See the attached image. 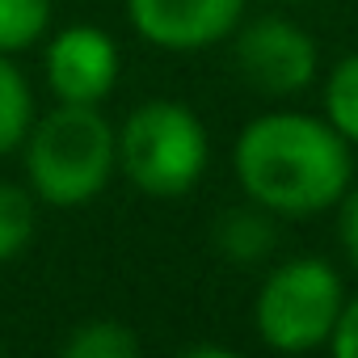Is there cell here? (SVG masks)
Returning a JSON list of instances; mask_svg holds the SVG:
<instances>
[{
	"mask_svg": "<svg viewBox=\"0 0 358 358\" xmlns=\"http://www.w3.org/2000/svg\"><path fill=\"white\" fill-rule=\"evenodd\" d=\"M232 173L249 203L278 220H308L337 207L354 182L350 143L303 110H266L232 143Z\"/></svg>",
	"mask_w": 358,
	"mask_h": 358,
	"instance_id": "cell-1",
	"label": "cell"
},
{
	"mask_svg": "<svg viewBox=\"0 0 358 358\" xmlns=\"http://www.w3.org/2000/svg\"><path fill=\"white\" fill-rule=\"evenodd\" d=\"M17 152L30 194L59 211L89 207L118 173V135L101 106L55 101V110L30 122Z\"/></svg>",
	"mask_w": 358,
	"mask_h": 358,
	"instance_id": "cell-2",
	"label": "cell"
},
{
	"mask_svg": "<svg viewBox=\"0 0 358 358\" xmlns=\"http://www.w3.org/2000/svg\"><path fill=\"white\" fill-rule=\"evenodd\" d=\"M118 173L143 199L190 194L211 164V139L203 118L173 97L135 106L118 127Z\"/></svg>",
	"mask_w": 358,
	"mask_h": 358,
	"instance_id": "cell-3",
	"label": "cell"
},
{
	"mask_svg": "<svg viewBox=\"0 0 358 358\" xmlns=\"http://www.w3.org/2000/svg\"><path fill=\"white\" fill-rule=\"evenodd\" d=\"M345 303L341 270L324 257H287L266 270L253 299V329L266 350L308 354L324 350Z\"/></svg>",
	"mask_w": 358,
	"mask_h": 358,
	"instance_id": "cell-4",
	"label": "cell"
},
{
	"mask_svg": "<svg viewBox=\"0 0 358 358\" xmlns=\"http://www.w3.org/2000/svg\"><path fill=\"white\" fill-rule=\"evenodd\" d=\"M228 38H232V68L257 97L291 101L308 93L320 72L316 38L291 17L266 13V17L236 26Z\"/></svg>",
	"mask_w": 358,
	"mask_h": 358,
	"instance_id": "cell-5",
	"label": "cell"
},
{
	"mask_svg": "<svg viewBox=\"0 0 358 358\" xmlns=\"http://www.w3.org/2000/svg\"><path fill=\"white\" fill-rule=\"evenodd\" d=\"M118 72H122V55L114 34L89 22H72L55 30L43 55L47 89L55 93V101H72V106H101L114 93Z\"/></svg>",
	"mask_w": 358,
	"mask_h": 358,
	"instance_id": "cell-6",
	"label": "cell"
},
{
	"mask_svg": "<svg viewBox=\"0 0 358 358\" xmlns=\"http://www.w3.org/2000/svg\"><path fill=\"white\" fill-rule=\"evenodd\" d=\"M131 30L160 51H207L245 22V0H122Z\"/></svg>",
	"mask_w": 358,
	"mask_h": 358,
	"instance_id": "cell-7",
	"label": "cell"
},
{
	"mask_svg": "<svg viewBox=\"0 0 358 358\" xmlns=\"http://www.w3.org/2000/svg\"><path fill=\"white\" fill-rule=\"evenodd\" d=\"M278 215L257 207V203H241V207H228L220 211L215 228H211V241H215V253L232 266H262L274 257L278 249Z\"/></svg>",
	"mask_w": 358,
	"mask_h": 358,
	"instance_id": "cell-8",
	"label": "cell"
},
{
	"mask_svg": "<svg viewBox=\"0 0 358 358\" xmlns=\"http://www.w3.org/2000/svg\"><path fill=\"white\" fill-rule=\"evenodd\" d=\"M34 118L38 110H34V89L26 72L17 68L13 55H0V160L22 148Z\"/></svg>",
	"mask_w": 358,
	"mask_h": 358,
	"instance_id": "cell-9",
	"label": "cell"
},
{
	"mask_svg": "<svg viewBox=\"0 0 358 358\" xmlns=\"http://www.w3.org/2000/svg\"><path fill=\"white\" fill-rule=\"evenodd\" d=\"M320 118L354 148L358 143V51L341 55L320 85Z\"/></svg>",
	"mask_w": 358,
	"mask_h": 358,
	"instance_id": "cell-10",
	"label": "cell"
},
{
	"mask_svg": "<svg viewBox=\"0 0 358 358\" xmlns=\"http://www.w3.org/2000/svg\"><path fill=\"white\" fill-rule=\"evenodd\" d=\"M34 232H38V199L30 194V186L0 182V266L22 257Z\"/></svg>",
	"mask_w": 358,
	"mask_h": 358,
	"instance_id": "cell-11",
	"label": "cell"
},
{
	"mask_svg": "<svg viewBox=\"0 0 358 358\" xmlns=\"http://www.w3.org/2000/svg\"><path fill=\"white\" fill-rule=\"evenodd\" d=\"M51 0H0V55H22L51 34Z\"/></svg>",
	"mask_w": 358,
	"mask_h": 358,
	"instance_id": "cell-12",
	"label": "cell"
},
{
	"mask_svg": "<svg viewBox=\"0 0 358 358\" xmlns=\"http://www.w3.org/2000/svg\"><path fill=\"white\" fill-rule=\"evenodd\" d=\"M59 350L68 358H135L139 333H131L122 320H85L64 337Z\"/></svg>",
	"mask_w": 358,
	"mask_h": 358,
	"instance_id": "cell-13",
	"label": "cell"
},
{
	"mask_svg": "<svg viewBox=\"0 0 358 358\" xmlns=\"http://www.w3.org/2000/svg\"><path fill=\"white\" fill-rule=\"evenodd\" d=\"M337 245L350 262V270L358 274V182H350V190L337 199Z\"/></svg>",
	"mask_w": 358,
	"mask_h": 358,
	"instance_id": "cell-14",
	"label": "cell"
},
{
	"mask_svg": "<svg viewBox=\"0 0 358 358\" xmlns=\"http://www.w3.org/2000/svg\"><path fill=\"white\" fill-rule=\"evenodd\" d=\"M329 350L337 358H358V295H345V303L337 312V324L329 333Z\"/></svg>",
	"mask_w": 358,
	"mask_h": 358,
	"instance_id": "cell-15",
	"label": "cell"
},
{
	"mask_svg": "<svg viewBox=\"0 0 358 358\" xmlns=\"http://www.w3.org/2000/svg\"><path fill=\"white\" fill-rule=\"evenodd\" d=\"M274 5H303V0H274Z\"/></svg>",
	"mask_w": 358,
	"mask_h": 358,
	"instance_id": "cell-16",
	"label": "cell"
}]
</instances>
